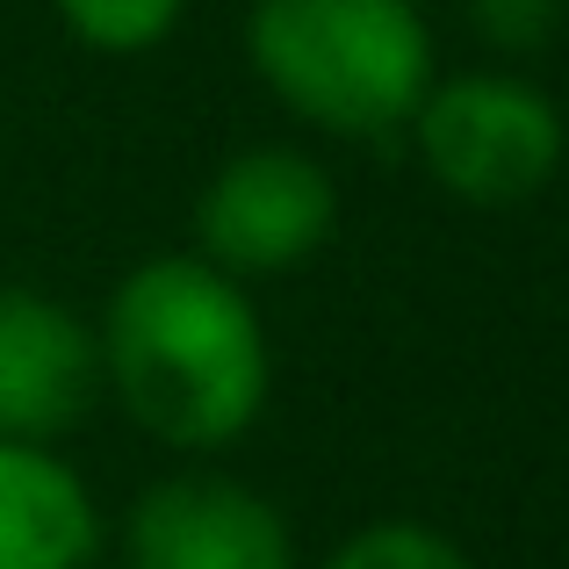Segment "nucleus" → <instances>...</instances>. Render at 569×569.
<instances>
[{
	"instance_id": "nucleus-1",
	"label": "nucleus",
	"mask_w": 569,
	"mask_h": 569,
	"mask_svg": "<svg viewBox=\"0 0 569 569\" xmlns=\"http://www.w3.org/2000/svg\"><path fill=\"white\" fill-rule=\"evenodd\" d=\"M101 382L152 440L217 455L246 440L274 389L260 303L202 252H159L116 281L101 310Z\"/></svg>"
},
{
	"instance_id": "nucleus-2",
	"label": "nucleus",
	"mask_w": 569,
	"mask_h": 569,
	"mask_svg": "<svg viewBox=\"0 0 569 569\" xmlns=\"http://www.w3.org/2000/svg\"><path fill=\"white\" fill-rule=\"evenodd\" d=\"M246 66L296 123L382 144L426 101L440 51L418 0H252Z\"/></svg>"
},
{
	"instance_id": "nucleus-3",
	"label": "nucleus",
	"mask_w": 569,
	"mask_h": 569,
	"mask_svg": "<svg viewBox=\"0 0 569 569\" xmlns=\"http://www.w3.org/2000/svg\"><path fill=\"white\" fill-rule=\"evenodd\" d=\"M411 152L455 202L476 209H519L562 173L569 130L548 87L527 72L476 66V72H432L426 101L411 109Z\"/></svg>"
},
{
	"instance_id": "nucleus-4",
	"label": "nucleus",
	"mask_w": 569,
	"mask_h": 569,
	"mask_svg": "<svg viewBox=\"0 0 569 569\" xmlns=\"http://www.w3.org/2000/svg\"><path fill=\"white\" fill-rule=\"evenodd\" d=\"M339 231V188L303 144H246L194 194V252L238 281L289 274Z\"/></svg>"
},
{
	"instance_id": "nucleus-5",
	"label": "nucleus",
	"mask_w": 569,
	"mask_h": 569,
	"mask_svg": "<svg viewBox=\"0 0 569 569\" xmlns=\"http://www.w3.org/2000/svg\"><path fill=\"white\" fill-rule=\"evenodd\" d=\"M130 569H296L289 519L231 476H167L130 505Z\"/></svg>"
},
{
	"instance_id": "nucleus-6",
	"label": "nucleus",
	"mask_w": 569,
	"mask_h": 569,
	"mask_svg": "<svg viewBox=\"0 0 569 569\" xmlns=\"http://www.w3.org/2000/svg\"><path fill=\"white\" fill-rule=\"evenodd\" d=\"M101 389V339L43 289H0V440L72 432Z\"/></svg>"
},
{
	"instance_id": "nucleus-7",
	"label": "nucleus",
	"mask_w": 569,
	"mask_h": 569,
	"mask_svg": "<svg viewBox=\"0 0 569 569\" xmlns=\"http://www.w3.org/2000/svg\"><path fill=\"white\" fill-rule=\"evenodd\" d=\"M101 512L43 440H0V569H87Z\"/></svg>"
},
{
	"instance_id": "nucleus-8",
	"label": "nucleus",
	"mask_w": 569,
	"mask_h": 569,
	"mask_svg": "<svg viewBox=\"0 0 569 569\" xmlns=\"http://www.w3.org/2000/svg\"><path fill=\"white\" fill-rule=\"evenodd\" d=\"M72 43L101 58H144L181 29L188 0H51Z\"/></svg>"
},
{
	"instance_id": "nucleus-9",
	"label": "nucleus",
	"mask_w": 569,
	"mask_h": 569,
	"mask_svg": "<svg viewBox=\"0 0 569 569\" xmlns=\"http://www.w3.org/2000/svg\"><path fill=\"white\" fill-rule=\"evenodd\" d=\"M325 569H476L447 541L440 527H418V519H376L353 541H339V556Z\"/></svg>"
},
{
	"instance_id": "nucleus-10",
	"label": "nucleus",
	"mask_w": 569,
	"mask_h": 569,
	"mask_svg": "<svg viewBox=\"0 0 569 569\" xmlns=\"http://www.w3.org/2000/svg\"><path fill=\"white\" fill-rule=\"evenodd\" d=\"M461 14H469V29L490 43V51H505V58H533V51H548L556 43V29H562V0H461Z\"/></svg>"
}]
</instances>
